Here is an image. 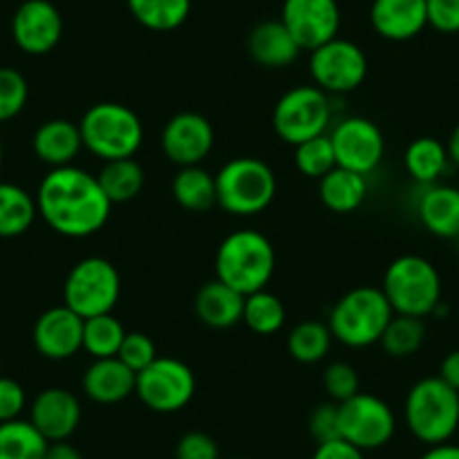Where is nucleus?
<instances>
[{"label":"nucleus","mask_w":459,"mask_h":459,"mask_svg":"<svg viewBox=\"0 0 459 459\" xmlns=\"http://www.w3.org/2000/svg\"><path fill=\"white\" fill-rule=\"evenodd\" d=\"M117 359L126 365L129 369H134L135 374L143 372L144 368L153 363L158 359L156 344L149 338L147 333H140V331H126L125 342H122L120 351H117Z\"/></svg>","instance_id":"nucleus-39"},{"label":"nucleus","mask_w":459,"mask_h":459,"mask_svg":"<svg viewBox=\"0 0 459 459\" xmlns=\"http://www.w3.org/2000/svg\"><path fill=\"white\" fill-rule=\"evenodd\" d=\"M37 198L14 183H0V239L25 235L37 219Z\"/></svg>","instance_id":"nucleus-26"},{"label":"nucleus","mask_w":459,"mask_h":459,"mask_svg":"<svg viewBox=\"0 0 459 459\" xmlns=\"http://www.w3.org/2000/svg\"><path fill=\"white\" fill-rule=\"evenodd\" d=\"M214 147V129L205 115L185 113L174 115L162 129V152L167 160L178 167L201 165Z\"/></svg>","instance_id":"nucleus-16"},{"label":"nucleus","mask_w":459,"mask_h":459,"mask_svg":"<svg viewBox=\"0 0 459 459\" xmlns=\"http://www.w3.org/2000/svg\"><path fill=\"white\" fill-rule=\"evenodd\" d=\"M405 169L417 183L437 185V180L448 169V149L435 138H417L405 149Z\"/></svg>","instance_id":"nucleus-28"},{"label":"nucleus","mask_w":459,"mask_h":459,"mask_svg":"<svg viewBox=\"0 0 459 459\" xmlns=\"http://www.w3.org/2000/svg\"><path fill=\"white\" fill-rule=\"evenodd\" d=\"M322 383H325V392L333 403H342V401L351 399L360 392L359 372L350 363H340V360L325 369Z\"/></svg>","instance_id":"nucleus-38"},{"label":"nucleus","mask_w":459,"mask_h":459,"mask_svg":"<svg viewBox=\"0 0 459 459\" xmlns=\"http://www.w3.org/2000/svg\"><path fill=\"white\" fill-rule=\"evenodd\" d=\"M135 377L138 374L126 368L117 356L97 359L83 372L82 387L88 399H92L95 403L113 405L135 394Z\"/></svg>","instance_id":"nucleus-20"},{"label":"nucleus","mask_w":459,"mask_h":459,"mask_svg":"<svg viewBox=\"0 0 459 459\" xmlns=\"http://www.w3.org/2000/svg\"><path fill=\"white\" fill-rule=\"evenodd\" d=\"M390 302L381 289L359 286L351 289L333 304L329 313V329L333 338L354 350H363L378 342L392 320Z\"/></svg>","instance_id":"nucleus-7"},{"label":"nucleus","mask_w":459,"mask_h":459,"mask_svg":"<svg viewBox=\"0 0 459 459\" xmlns=\"http://www.w3.org/2000/svg\"><path fill=\"white\" fill-rule=\"evenodd\" d=\"M34 153L41 162L55 167L73 165L74 158L83 149L82 131L79 125H73L68 120H48L37 129L32 140Z\"/></svg>","instance_id":"nucleus-24"},{"label":"nucleus","mask_w":459,"mask_h":459,"mask_svg":"<svg viewBox=\"0 0 459 459\" xmlns=\"http://www.w3.org/2000/svg\"><path fill=\"white\" fill-rule=\"evenodd\" d=\"M246 295L230 289L219 280H212L198 289L194 298V311L198 320L212 329H230L244 320Z\"/></svg>","instance_id":"nucleus-21"},{"label":"nucleus","mask_w":459,"mask_h":459,"mask_svg":"<svg viewBox=\"0 0 459 459\" xmlns=\"http://www.w3.org/2000/svg\"><path fill=\"white\" fill-rule=\"evenodd\" d=\"M423 340H426V322L423 317L414 316H392L387 322L385 331L381 335V347L392 359H408L421 350Z\"/></svg>","instance_id":"nucleus-33"},{"label":"nucleus","mask_w":459,"mask_h":459,"mask_svg":"<svg viewBox=\"0 0 459 459\" xmlns=\"http://www.w3.org/2000/svg\"><path fill=\"white\" fill-rule=\"evenodd\" d=\"M308 432L316 439V444H325V441L338 439L340 426H338V403L329 401V403H320L313 408L311 417H308Z\"/></svg>","instance_id":"nucleus-40"},{"label":"nucleus","mask_w":459,"mask_h":459,"mask_svg":"<svg viewBox=\"0 0 459 459\" xmlns=\"http://www.w3.org/2000/svg\"><path fill=\"white\" fill-rule=\"evenodd\" d=\"M419 459H459V446L450 444V441L439 446H430Z\"/></svg>","instance_id":"nucleus-47"},{"label":"nucleus","mask_w":459,"mask_h":459,"mask_svg":"<svg viewBox=\"0 0 459 459\" xmlns=\"http://www.w3.org/2000/svg\"><path fill=\"white\" fill-rule=\"evenodd\" d=\"M369 21L378 37L410 41L428 28L426 0H374Z\"/></svg>","instance_id":"nucleus-19"},{"label":"nucleus","mask_w":459,"mask_h":459,"mask_svg":"<svg viewBox=\"0 0 459 459\" xmlns=\"http://www.w3.org/2000/svg\"><path fill=\"white\" fill-rule=\"evenodd\" d=\"M329 138L333 144L335 165L363 176L372 174L385 156V140L381 129L368 117L359 115L344 117L335 125Z\"/></svg>","instance_id":"nucleus-13"},{"label":"nucleus","mask_w":459,"mask_h":459,"mask_svg":"<svg viewBox=\"0 0 459 459\" xmlns=\"http://www.w3.org/2000/svg\"><path fill=\"white\" fill-rule=\"evenodd\" d=\"M83 147L104 162L134 158L144 143V126L134 108L117 101H100L79 122Z\"/></svg>","instance_id":"nucleus-3"},{"label":"nucleus","mask_w":459,"mask_h":459,"mask_svg":"<svg viewBox=\"0 0 459 459\" xmlns=\"http://www.w3.org/2000/svg\"><path fill=\"white\" fill-rule=\"evenodd\" d=\"M50 441L32 421L14 419L0 423V459H43Z\"/></svg>","instance_id":"nucleus-31"},{"label":"nucleus","mask_w":459,"mask_h":459,"mask_svg":"<svg viewBox=\"0 0 459 459\" xmlns=\"http://www.w3.org/2000/svg\"><path fill=\"white\" fill-rule=\"evenodd\" d=\"M64 34V19L50 0H25L12 19V37L25 55L41 56L55 50Z\"/></svg>","instance_id":"nucleus-15"},{"label":"nucleus","mask_w":459,"mask_h":459,"mask_svg":"<svg viewBox=\"0 0 459 459\" xmlns=\"http://www.w3.org/2000/svg\"><path fill=\"white\" fill-rule=\"evenodd\" d=\"M43 459H83V455L77 446H73L68 439H65V441H50Z\"/></svg>","instance_id":"nucleus-46"},{"label":"nucleus","mask_w":459,"mask_h":459,"mask_svg":"<svg viewBox=\"0 0 459 459\" xmlns=\"http://www.w3.org/2000/svg\"><path fill=\"white\" fill-rule=\"evenodd\" d=\"M216 205L228 214L255 216L268 210L277 194L275 171L253 156L232 158L214 174Z\"/></svg>","instance_id":"nucleus-5"},{"label":"nucleus","mask_w":459,"mask_h":459,"mask_svg":"<svg viewBox=\"0 0 459 459\" xmlns=\"http://www.w3.org/2000/svg\"><path fill=\"white\" fill-rule=\"evenodd\" d=\"M280 21L298 46L311 52L338 37L342 16L338 0H284Z\"/></svg>","instance_id":"nucleus-14"},{"label":"nucleus","mask_w":459,"mask_h":459,"mask_svg":"<svg viewBox=\"0 0 459 459\" xmlns=\"http://www.w3.org/2000/svg\"><path fill=\"white\" fill-rule=\"evenodd\" d=\"M113 203L101 189L97 176L79 167H55L41 180L37 210L56 235L83 239L108 223Z\"/></svg>","instance_id":"nucleus-1"},{"label":"nucleus","mask_w":459,"mask_h":459,"mask_svg":"<svg viewBox=\"0 0 459 459\" xmlns=\"http://www.w3.org/2000/svg\"><path fill=\"white\" fill-rule=\"evenodd\" d=\"M338 426L340 437L365 453L390 444L396 432V417L385 401L359 392L338 403Z\"/></svg>","instance_id":"nucleus-11"},{"label":"nucleus","mask_w":459,"mask_h":459,"mask_svg":"<svg viewBox=\"0 0 459 459\" xmlns=\"http://www.w3.org/2000/svg\"><path fill=\"white\" fill-rule=\"evenodd\" d=\"M30 421L48 441H65L82 423V403L64 387H48L34 399Z\"/></svg>","instance_id":"nucleus-18"},{"label":"nucleus","mask_w":459,"mask_h":459,"mask_svg":"<svg viewBox=\"0 0 459 459\" xmlns=\"http://www.w3.org/2000/svg\"><path fill=\"white\" fill-rule=\"evenodd\" d=\"M419 221L430 235L459 239V189L450 185H428L417 205Z\"/></svg>","instance_id":"nucleus-23"},{"label":"nucleus","mask_w":459,"mask_h":459,"mask_svg":"<svg viewBox=\"0 0 459 459\" xmlns=\"http://www.w3.org/2000/svg\"><path fill=\"white\" fill-rule=\"evenodd\" d=\"M320 201L326 210L335 214H350L356 212L368 198V178L359 171L333 167L326 176L320 178Z\"/></svg>","instance_id":"nucleus-25"},{"label":"nucleus","mask_w":459,"mask_h":459,"mask_svg":"<svg viewBox=\"0 0 459 459\" xmlns=\"http://www.w3.org/2000/svg\"><path fill=\"white\" fill-rule=\"evenodd\" d=\"M176 459H221V453L207 432L189 430L176 444Z\"/></svg>","instance_id":"nucleus-41"},{"label":"nucleus","mask_w":459,"mask_h":459,"mask_svg":"<svg viewBox=\"0 0 459 459\" xmlns=\"http://www.w3.org/2000/svg\"><path fill=\"white\" fill-rule=\"evenodd\" d=\"M311 459H365V455L363 450L356 448L354 444H350V441H344L342 437H338V439L317 444Z\"/></svg>","instance_id":"nucleus-44"},{"label":"nucleus","mask_w":459,"mask_h":459,"mask_svg":"<svg viewBox=\"0 0 459 459\" xmlns=\"http://www.w3.org/2000/svg\"><path fill=\"white\" fill-rule=\"evenodd\" d=\"M308 73L313 83L326 95L351 92L368 77V56L363 48L347 39H331L325 46L311 50Z\"/></svg>","instance_id":"nucleus-12"},{"label":"nucleus","mask_w":459,"mask_h":459,"mask_svg":"<svg viewBox=\"0 0 459 459\" xmlns=\"http://www.w3.org/2000/svg\"><path fill=\"white\" fill-rule=\"evenodd\" d=\"M135 394L153 412H178L196 394V377L183 360L158 356L135 377Z\"/></svg>","instance_id":"nucleus-10"},{"label":"nucleus","mask_w":459,"mask_h":459,"mask_svg":"<svg viewBox=\"0 0 459 459\" xmlns=\"http://www.w3.org/2000/svg\"><path fill=\"white\" fill-rule=\"evenodd\" d=\"M403 412L410 432L421 444H446L459 428V392L439 377L421 378L410 387Z\"/></svg>","instance_id":"nucleus-4"},{"label":"nucleus","mask_w":459,"mask_h":459,"mask_svg":"<svg viewBox=\"0 0 459 459\" xmlns=\"http://www.w3.org/2000/svg\"><path fill=\"white\" fill-rule=\"evenodd\" d=\"M171 194L187 212H207L216 205V178L201 165L180 167L171 183Z\"/></svg>","instance_id":"nucleus-27"},{"label":"nucleus","mask_w":459,"mask_h":459,"mask_svg":"<svg viewBox=\"0 0 459 459\" xmlns=\"http://www.w3.org/2000/svg\"><path fill=\"white\" fill-rule=\"evenodd\" d=\"M126 329L113 313L95 316L83 320V342L82 350L92 359H113L125 342Z\"/></svg>","instance_id":"nucleus-32"},{"label":"nucleus","mask_w":459,"mask_h":459,"mask_svg":"<svg viewBox=\"0 0 459 459\" xmlns=\"http://www.w3.org/2000/svg\"><path fill=\"white\" fill-rule=\"evenodd\" d=\"M439 378L446 385H450L453 390L459 392V350L450 351V354L441 360Z\"/></svg>","instance_id":"nucleus-45"},{"label":"nucleus","mask_w":459,"mask_h":459,"mask_svg":"<svg viewBox=\"0 0 459 459\" xmlns=\"http://www.w3.org/2000/svg\"><path fill=\"white\" fill-rule=\"evenodd\" d=\"M3 156H5V149H3V138H0V167H3Z\"/></svg>","instance_id":"nucleus-49"},{"label":"nucleus","mask_w":459,"mask_h":459,"mask_svg":"<svg viewBox=\"0 0 459 459\" xmlns=\"http://www.w3.org/2000/svg\"><path fill=\"white\" fill-rule=\"evenodd\" d=\"M331 340H333V333H331L329 325H322L317 320H304L290 329L289 354L302 365L320 363L329 354Z\"/></svg>","instance_id":"nucleus-34"},{"label":"nucleus","mask_w":459,"mask_h":459,"mask_svg":"<svg viewBox=\"0 0 459 459\" xmlns=\"http://www.w3.org/2000/svg\"><path fill=\"white\" fill-rule=\"evenodd\" d=\"M34 347L50 360L73 359L83 342V317L73 308L52 307L41 313L32 331Z\"/></svg>","instance_id":"nucleus-17"},{"label":"nucleus","mask_w":459,"mask_h":459,"mask_svg":"<svg viewBox=\"0 0 459 459\" xmlns=\"http://www.w3.org/2000/svg\"><path fill=\"white\" fill-rule=\"evenodd\" d=\"M120 273L108 259L86 257L73 266L64 284V304L83 320L110 313L120 299Z\"/></svg>","instance_id":"nucleus-8"},{"label":"nucleus","mask_w":459,"mask_h":459,"mask_svg":"<svg viewBox=\"0 0 459 459\" xmlns=\"http://www.w3.org/2000/svg\"><path fill=\"white\" fill-rule=\"evenodd\" d=\"M446 149H448V158L455 167H459V125L455 126L453 134H450L448 143H446Z\"/></svg>","instance_id":"nucleus-48"},{"label":"nucleus","mask_w":459,"mask_h":459,"mask_svg":"<svg viewBox=\"0 0 459 459\" xmlns=\"http://www.w3.org/2000/svg\"><path fill=\"white\" fill-rule=\"evenodd\" d=\"M28 82L19 70L0 68V125L14 120L28 104Z\"/></svg>","instance_id":"nucleus-37"},{"label":"nucleus","mask_w":459,"mask_h":459,"mask_svg":"<svg viewBox=\"0 0 459 459\" xmlns=\"http://www.w3.org/2000/svg\"><path fill=\"white\" fill-rule=\"evenodd\" d=\"M383 295L399 316L428 317L441 304V277L435 264L419 255L396 257L383 275Z\"/></svg>","instance_id":"nucleus-6"},{"label":"nucleus","mask_w":459,"mask_h":459,"mask_svg":"<svg viewBox=\"0 0 459 459\" xmlns=\"http://www.w3.org/2000/svg\"><path fill=\"white\" fill-rule=\"evenodd\" d=\"M302 48L281 21H264L248 34V55L264 68H286L299 56Z\"/></svg>","instance_id":"nucleus-22"},{"label":"nucleus","mask_w":459,"mask_h":459,"mask_svg":"<svg viewBox=\"0 0 459 459\" xmlns=\"http://www.w3.org/2000/svg\"><path fill=\"white\" fill-rule=\"evenodd\" d=\"M25 390L19 381L0 377V423L21 419L25 410Z\"/></svg>","instance_id":"nucleus-43"},{"label":"nucleus","mask_w":459,"mask_h":459,"mask_svg":"<svg viewBox=\"0 0 459 459\" xmlns=\"http://www.w3.org/2000/svg\"><path fill=\"white\" fill-rule=\"evenodd\" d=\"M331 125V101L317 86H295L277 100L273 110V129L286 144L307 143L325 135Z\"/></svg>","instance_id":"nucleus-9"},{"label":"nucleus","mask_w":459,"mask_h":459,"mask_svg":"<svg viewBox=\"0 0 459 459\" xmlns=\"http://www.w3.org/2000/svg\"><path fill=\"white\" fill-rule=\"evenodd\" d=\"M295 167L302 171L307 178L320 180L322 176L329 174L335 165L333 144L329 135H317V138L307 140V143L295 147Z\"/></svg>","instance_id":"nucleus-36"},{"label":"nucleus","mask_w":459,"mask_h":459,"mask_svg":"<svg viewBox=\"0 0 459 459\" xmlns=\"http://www.w3.org/2000/svg\"><path fill=\"white\" fill-rule=\"evenodd\" d=\"M216 280L241 295L266 289L275 273V248L257 230H237L221 241L214 257Z\"/></svg>","instance_id":"nucleus-2"},{"label":"nucleus","mask_w":459,"mask_h":459,"mask_svg":"<svg viewBox=\"0 0 459 459\" xmlns=\"http://www.w3.org/2000/svg\"><path fill=\"white\" fill-rule=\"evenodd\" d=\"M101 189L113 203H129L143 192L144 187V169L134 158H122V160H108L97 174Z\"/></svg>","instance_id":"nucleus-30"},{"label":"nucleus","mask_w":459,"mask_h":459,"mask_svg":"<svg viewBox=\"0 0 459 459\" xmlns=\"http://www.w3.org/2000/svg\"><path fill=\"white\" fill-rule=\"evenodd\" d=\"M131 16L152 32H171L187 21L192 0H126Z\"/></svg>","instance_id":"nucleus-29"},{"label":"nucleus","mask_w":459,"mask_h":459,"mask_svg":"<svg viewBox=\"0 0 459 459\" xmlns=\"http://www.w3.org/2000/svg\"><path fill=\"white\" fill-rule=\"evenodd\" d=\"M230 459H248V457H230Z\"/></svg>","instance_id":"nucleus-50"},{"label":"nucleus","mask_w":459,"mask_h":459,"mask_svg":"<svg viewBox=\"0 0 459 459\" xmlns=\"http://www.w3.org/2000/svg\"><path fill=\"white\" fill-rule=\"evenodd\" d=\"M286 308L284 302L271 290L262 289L257 293L246 295L244 320L250 331L259 335H273L284 326Z\"/></svg>","instance_id":"nucleus-35"},{"label":"nucleus","mask_w":459,"mask_h":459,"mask_svg":"<svg viewBox=\"0 0 459 459\" xmlns=\"http://www.w3.org/2000/svg\"><path fill=\"white\" fill-rule=\"evenodd\" d=\"M428 25L441 34L459 32V0H426Z\"/></svg>","instance_id":"nucleus-42"}]
</instances>
